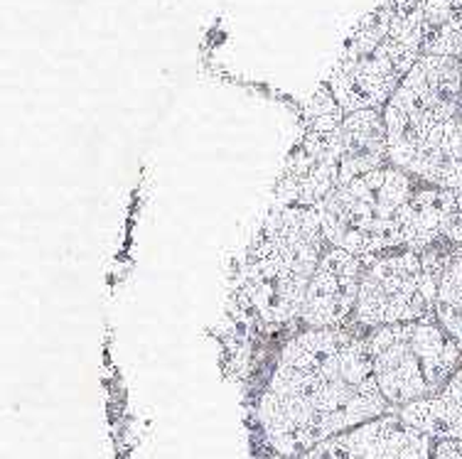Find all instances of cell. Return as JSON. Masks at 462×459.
Masks as SVG:
<instances>
[{
    "label": "cell",
    "mask_w": 462,
    "mask_h": 459,
    "mask_svg": "<svg viewBox=\"0 0 462 459\" xmlns=\"http://www.w3.org/2000/svg\"><path fill=\"white\" fill-rule=\"evenodd\" d=\"M433 445H436L433 437L403 425L399 418V423L393 425L383 459H433Z\"/></svg>",
    "instance_id": "cell-15"
},
{
    "label": "cell",
    "mask_w": 462,
    "mask_h": 459,
    "mask_svg": "<svg viewBox=\"0 0 462 459\" xmlns=\"http://www.w3.org/2000/svg\"><path fill=\"white\" fill-rule=\"evenodd\" d=\"M399 416H382L352 430L332 435L298 459H383Z\"/></svg>",
    "instance_id": "cell-12"
},
{
    "label": "cell",
    "mask_w": 462,
    "mask_h": 459,
    "mask_svg": "<svg viewBox=\"0 0 462 459\" xmlns=\"http://www.w3.org/2000/svg\"><path fill=\"white\" fill-rule=\"evenodd\" d=\"M399 418L403 425L433 440H462V363L443 389L403 406Z\"/></svg>",
    "instance_id": "cell-11"
},
{
    "label": "cell",
    "mask_w": 462,
    "mask_h": 459,
    "mask_svg": "<svg viewBox=\"0 0 462 459\" xmlns=\"http://www.w3.org/2000/svg\"><path fill=\"white\" fill-rule=\"evenodd\" d=\"M457 115H462V62L423 54L383 106L392 165Z\"/></svg>",
    "instance_id": "cell-7"
},
{
    "label": "cell",
    "mask_w": 462,
    "mask_h": 459,
    "mask_svg": "<svg viewBox=\"0 0 462 459\" xmlns=\"http://www.w3.org/2000/svg\"><path fill=\"white\" fill-rule=\"evenodd\" d=\"M413 192V177L392 165L355 177L320 207L325 241L365 261L403 248L401 216Z\"/></svg>",
    "instance_id": "cell-4"
},
{
    "label": "cell",
    "mask_w": 462,
    "mask_h": 459,
    "mask_svg": "<svg viewBox=\"0 0 462 459\" xmlns=\"http://www.w3.org/2000/svg\"><path fill=\"white\" fill-rule=\"evenodd\" d=\"M433 459H462V440H436Z\"/></svg>",
    "instance_id": "cell-18"
},
{
    "label": "cell",
    "mask_w": 462,
    "mask_h": 459,
    "mask_svg": "<svg viewBox=\"0 0 462 459\" xmlns=\"http://www.w3.org/2000/svg\"><path fill=\"white\" fill-rule=\"evenodd\" d=\"M453 253V246H433L423 253L396 251L372 258L359 288L356 325L379 329L436 319L438 285Z\"/></svg>",
    "instance_id": "cell-6"
},
{
    "label": "cell",
    "mask_w": 462,
    "mask_h": 459,
    "mask_svg": "<svg viewBox=\"0 0 462 459\" xmlns=\"http://www.w3.org/2000/svg\"><path fill=\"white\" fill-rule=\"evenodd\" d=\"M322 241L320 209L315 207H281L261 226L246 261V288L263 322L285 325L300 317Z\"/></svg>",
    "instance_id": "cell-3"
},
{
    "label": "cell",
    "mask_w": 462,
    "mask_h": 459,
    "mask_svg": "<svg viewBox=\"0 0 462 459\" xmlns=\"http://www.w3.org/2000/svg\"><path fill=\"white\" fill-rule=\"evenodd\" d=\"M263 459H293V457H285V454H278V452H273V454H268V457Z\"/></svg>",
    "instance_id": "cell-19"
},
{
    "label": "cell",
    "mask_w": 462,
    "mask_h": 459,
    "mask_svg": "<svg viewBox=\"0 0 462 459\" xmlns=\"http://www.w3.org/2000/svg\"><path fill=\"white\" fill-rule=\"evenodd\" d=\"M462 15V0H426L423 3V25L426 32L436 30L450 18Z\"/></svg>",
    "instance_id": "cell-17"
},
{
    "label": "cell",
    "mask_w": 462,
    "mask_h": 459,
    "mask_svg": "<svg viewBox=\"0 0 462 459\" xmlns=\"http://www.w3.org/2000/svg\"><path fill=\"white\" fill-rule=\"evenodd\" d=\"M366 261L342 248H328L312 275L300 319L310 329H342L356 312Z\"/></svg>",
    "instance_id": "cell-9"
},
{
    "label": "cell",
    "mask_w": 462,
    "mask_h": 459,
    "mask_svg": "<svg viewBox=\"0 0 462 459\" xmlns=\"http://www.w3.org/2000/svg\"><path fill=\"white\" fill-rule=\"evenodd\" d=\"M365 336L308 329L288 342L258 400V425L273 452L298 459L332 435L389 416Z\"/></svg>",
    "instance_id": "cell-1"
},
{
    "label": "cell",
    "mask_w": 462,
    "mask_h": 459,
    "mask_svg": "<svg viewBox=\"0 0 462 459\" xmlns=\"http://www.w3.org/2000/svg\"><path fill=\"white\" fill-rule=\"evenodd\" d=\"M440 236L448 246H462V187L440 189Z\"/></svg>",
    "instance_id": "cell-16"
},
{
    "label": "cell",
    "mask_w": 462,
    "mask_h": 459,
    "mask_svg": "<svg viewBox=\"0 0 462 459\" xmlns=\"http://www.w3.org/2000/svg\"><path fill=\"white\" fill-rule=\"evenodd\" d=\"M423 3L383 0L352 30L325 81L345 114L386 106L423 57Z\"/></svg>",
    "instance_id": "cell-2"
},
{
    "label": "cell",
    "mask_w": 462,
    "mask_h": 459,
    "mask_svg": "<svg viewBox=\"0 0 462 459\" xmlns=\"http://www.w3.org/2000/svg\"><path fill=\"white\" fill-rule=\"evenodd\" d=\"M401 231L403 251L423 253L433 246H448L440 236V187H416L403 207Z\"/></svg>",
    "instance_id": "cell-13"
},
{
    "label": "cell",
    "mask_w": 462,
    "mask_h": 459,
    "mask_svg": "<svg viewBox=\"0 0 462 459\" xmlns=\"http://www.w3.org/2000/svg\"><path fill=\"white\" fill-rule=\"evenodd\" d=\"M366 346L376 383L383 398L396 408L438 393L462 356V344L436 319L374 329L366 336Z\"/></svg>",
    "instance_id": "cell-5"
},
{
    "label": "cell",
    "mask_w": 462,
    "mask_h": 459,
    "mask_svg": "<svg viewBox=\"0 0 462 459\" xmlns=\"http://www.w3.org/2000/svg\"><path fill=\"white\" fill-rule=\"evenodd\" d=\"M389 160V133L383 108H365L346 114L339 128V185L372 170L386 168Z\"/></svg>",
    "instance_id": "cell-10"
},
{
    "label": "cell",
    "mask_w": 462,
    "mask_h": 459,
    "mask_svg": "<svg viewBox=\"0 0 462 459\" xmlns=\"http://www.w3.org/2000/svg\"><path fill=\"white\" fill-rule=\"evenodd\" d=\"M345 111L322 84L305 108L308 128L300 145L291 155L278 185L283 207H315L320 209L339 187V128Z\"/></svg>",
    "instance_id": "cell-8"
},
{
    "label": "cell",
    "mask_w": 462,
    "mask_h": 459,
    "mask_svg": "<svg viewBox=\"0 0 462 459\" xmlns=\"http://www.w3.org/2000/svg\"><path fill=\"white\" fill-rule=\"evenodd\" d=\"M460 62H462V57H460Z\"/></svg>",
    "instance_id": "cell-20"
},
{
    "label": "cell",
    "mask_w": 462,
    "mask_h": 459,
    "mask_svg": "<svg viewBox=\"0 0 462 459\" xmlns=\"http://www.w3.org/2000/svg\"><path fill=\"white\" fill-rule=\"evenodd\" d=\"M436 322L462 344V246L445 263L436 298Z\"/></svg>",
    "instance_id": "cell-14"
}]
</instances>
